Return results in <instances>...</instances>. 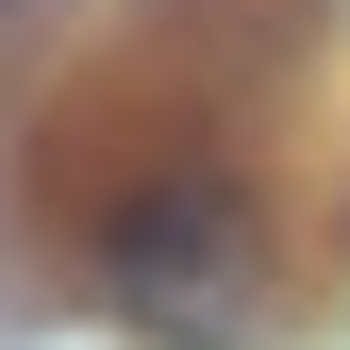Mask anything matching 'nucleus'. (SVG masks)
Wrapping results in <instances>:
<instances>
[{
    "label": "nucleus",
    "instance_id": "obj_1",
    "mask_svg": "<svg viewBox=\"0 0 350 350\" xmlns=\"http://www.w3.org/2000/svg\"><path fill=\"white\" fill-rule=\"evenodd\" d=\"M100 300L150 334H234L250 300H267V217H250L234 167H150V184L100 200Z\"/></svg>",
    "mask_w": 350,
    "mask_h": 350
}]
</instances>
